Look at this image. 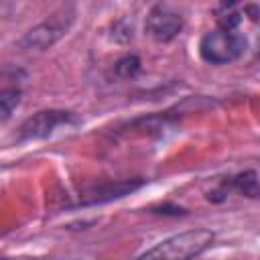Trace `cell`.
<instances>
[{
  "instance_id": "4",
  "label": "cell",
  "mask_w": 260,
  "mask_h": 260,
  "mask_svg": "<svg viewBox=\"0 0 260 260\" xmlns=\"http://www.w3.org/2000/svg\"><path fill=\"white\" fill-rule=\"evenodd\" d=\"M183 26L181 14L171 10L169 6H156L150 10L146 18V32L156 41H171Z\"/></svg>"
},
{
  "instance_id": "3",
  "label": "cell",
  "mask_w": 260,
  "mask_h": 260,
  "mask_svg": "<svg viewBox=\"0 0 260 260\" xmlns=\"http://www.w3.org/2000/svg\"><path fill=\"white\" fill-rule=\"evenodd\" d=\"M75 118L69 112H39L30 120H26L20 128V138L24 140H37L49 136L55 128L73 124Z\"/></svg>"
},
{
  "instance_id": "2",
  "label": "cell",
  "mask_w": 260,
  "mask_h": 260,
  "mask_svg": "<svg viewBox=\"0 0 260 260\" xmlns=\"http://www.w3.org/2000/svg\"><path fill=\"white\" fill-rule=\"evenodd\" d=\"M246 49V39L236 30L217 28L207 32L199 43V53L207 63L223 65L238 59Z\"/></svg>"
},
{
  "instance_id": "6",
  "label": "cell",
  "mask_w": 260,
  "mask_h": 260,
  "mask_svg": "<svg viewBox=\"0 0 260 260\" xmlns=\"http://www.w3.org/2000/svg\"><path fill=\"white\" fill-rule=\"evenodd\" d=\"M234 185L240 193L248 197H258L260 195V181L256 179V173H244L234 179Z\"/></svg>"
},
{
  "instance_id": "5",
  "label": "cell",
  "mask_w": 260,
  "mask_h": 260,
  "mask_svg": "<svg viewBox=\"0 0 260 260\" xmlns=\"http://www.w3.org/2000/svg\"><path fill=\"white\" fill-rule=\"evenodd\" d=\"M65 28H67V22H65L63 18L55 16V18L47 20L45 24L37 26L35 30H30V32L24 37L22 45H24V47H28V49H32V47L43 49V47L51 45L59 35H63V32H65Z\"/></svg>"
},
{
  "instance_id": "1",
  "label": "cell",
  "mask_w": 260,
  "mask_h": 260,
  "mask_svg": "<svg viewBox=\"0 0 260 260\" xmlns=\"http://www.w3.org/2000/svg\"><path fill=\"white\" fill-rule=\"evenodd\" d=\"M213 242L209 230H189L177 236H171L144 252L138 260H191L201 254Z\"/></svg>"
},
{
  "instance_id": "7",
  "label": "cell",
  "mask_w": 260,
  "mask_h": 260,
  "mask_svg": "<svg viewBox=\"0 0 260 260\" xmlns=\"http://www.w3.org/2000/svg\"><path fill=\"white\" fill-rule=\"evenodd\" d=\"M18 102H20V91L18 89H6V91H2L0 104H2V118L4 120L10 116V112L16 108Z\"/></svg>"
}]
</instances>
